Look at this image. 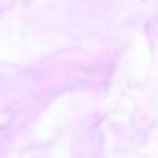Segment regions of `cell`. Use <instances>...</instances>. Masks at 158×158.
<instances>
[]
</instances>
